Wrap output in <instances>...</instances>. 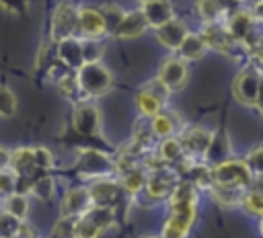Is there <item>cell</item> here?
Masks as SVG:
<instances>
[{"label": "cell", "mask_w": 263, "mask_h": 238, "mask_svg": "<svg viewBox=\"0 0 263 238\" xmlns=\"http://www.w3.org/2000/svg\"><path fill=\"white\" fill-rule=\"evenodd\" d=\"M201 39H203L205 47H214L216 51L228 53V55L232 53V47L236 45V43L230 39V35L226 33V29L220 27L218 23H205V29H203V33H201Z\"/></svg>", "instance_id": "ac0fdd59"}, {"label": "cell", "mask_w": 263, "mask_h": 238, "mask_svg": "<svg viewBox=\"0 0 263 238\" xmlns=\"http://www.w3.org/2000/svg\"><path fill=\"white\" fill-rule=\"evenodd\" d=\"M255 107L263 113V76H261V82H259V90H257V98H255Z\"/></svg>", "instance_id": "f6af8a7d"}, {"label": "cell", "mask_w": 263, "mask_h": 238, "mask_svg": "<svg viewBox=\"0 0 263 238\" xmlns=\"http://www.w3.org/2000/svg\"><path fill=\"white\" fill-rule=\"evenodd\" d=\"M72 129L82 137H101V111L90 101L74 103L72 111Z\"/></svg>", "instance_id": "5b68a950"}, {"label": "cell", "mask_w": 263, "mask_h": 238, "mask_svg": "<svg viewBox=\"0 0 263 238\" xmlns=\"http://www.w3.org/2000/svg\"><path fill=\"white\" fill-rule=\"evenodd\" d=\"M76 35V6L68 0L60 2L51 14V39L55 43Z\"/></svg>", "instance_id": "ba28073f"}, {"label": "cell", "mask_w": 263, "mask_h": 238, "mask_svg": "<svg viewBox=\"0 0 263 238\" xmlns=\"http://www.w3.org/2000/svg\"><path fill=\"white\" fill-rule=\"evenodd\" d=\"M259 45H261V47H263V35H261V41H259Z\"/></svg>", "instance_id": "f907efd6"}, {"label": "cell", "mask_w": 263, "mask_h": 238, "mask_svg": "<svg viewBox=\"0 0 263 238\" xmlns=\"http://www.w3.org/2000/svg\"><path fill=\"white\" fill-rule=\"evenodd\" d=\"M245 164H247L251 176H261L263 174V146H257L255 150H251Z\"/></svg>", "instance_id": "f35d334b"}, {"label": "cell", "mask_w": 263, "mask_h": 238, "mask_svg": "<svg viewBox=\"0 0 263 238\" xmlns=\"http://www.w3.org/2000/svg\"><path fill=\"white\" fill-rule=\"evenodd\" d=\"M247 189H230V187H220V185H212L210 187V193L212 197L224 205V207H234V205H240V199H242V193Z\"/></svg>", "instance_id": "484cf974"}, {"label": "cell", "mask_w": 263, "mask_h": 238, "mask_svg": "<svg viewBox=\"0 0 263 238\" xmlns=\"http://www.w3.org/2000/svg\"><path fill=\"white\" fill-rule=\"evenodd\" d=\"M255 25H257V21H255V16H253L251 10H238V12H234V14L228 18V25H226L224 29H226V33L230 35V39H232L236 45H240V43L247 39V35L255 29Z\"/></svg>", "instance_id": "9a60e30c"}, {"label": "cell", "mask_w": 263, "mask_h": 238, "mask_svg": "<svg viewBox=\"0 0 263 238\" xmlns=\"http://www.w3.org/2000/svg\"><path fill=\"white\" fill-rule=\"evenodd\" d=\"M251 172L245 164V160L238 158H226L212 166V181L220 187L230 189H247L251 185Z\"/></svg>", "instance_id": "277c9868"}, {"label": "cell", "mask_w": 263, "mask_h": 238, "mask_svg": "<svg viewBox=\"0 0 263 238\" xmlns=\"http://www.w3.org/2000/svg\"><path fill=\"white\" fill-rule=\"evenodd\" d=\"M150 129L154 133V137H160V140L175 135V131L179 129V119H177L175 109L160 111L158 115H154L150 121Z\"/></svg>", "instance_id": "44dd1931"}, {"label": "cell", "mask_w": 263, "mask_h": 238, "mask_svg": "<svg viewBox=\"0 0 263 238\" xmlns=\"http://www.w3.org/2000/svg\"><path fill=\"white\" fill-rule=\"evenodd\" d=\"M6 168H10V150L0 146V170H6Z\"/></svg>", "instance_id": "ee69618b"}, {"label": "cell", "mask_w": 263, "mask_h": 238, "mask_svg": "<svg viewBox=\"0 0 263 238\" xmlns=\"http://www.w3.org/2000/svg\"><path fill=\"white\" fill-rule=\"evenodd\" d=\"M146 29H148V25L140 10H125V14H123L121 23L117 25V29L113 31V35H117L121 39H134V37H140Z\"/></svg>", "instance_id": "d6986e66"}, {"label": "cell", "mask_w": 263, "mask_h": 238, "mask_svg": "<svg viewBox=\"0 0 263 238\" xmlns=\"http://www.w3.org/2000/svg\"><path fill=\"white\" fill-rule=\"evenodd\" d=\"M259 230H261V234H263V215H261V224H259Z\"/></svg>", "instance_id": "7dc6e473"}, {"label": "cell", "mask_w": 263, "mask_h": 238, "mask_svg": "<svg viewBox=\"0 0 263 238\" xmlns=\"http://www.w3.org/2000/svg\"><path fill=\"white\" fill-rule=\"evenodd\" d=\"M187 181L199 191V189H208L210 191V187L214 185V181H212V166L208 164V162H191L189 166H187Z\"/></svg>", "instance_id": "603a6c76"}, {"label": "cell", "mask_w": 263, "mask_h": 238, "mask_svg": "<svg viewBox=\"0 0 263 238\" xmlns=\"http://www.w3.org/2000/svg\"><path fill=\"white\" fill-rule=\"evenodd\" d=\"M251 12H253V16H255V21H259V23H263V0H259V2L255 4V8H253Z\"/></svg>", "instance_id": "bcb514c9"}, {"label": "cell", "mask_w": 263, "mask_h": 238, "mask_svg": "<svg viewBox=\"0 0 263 238\" xmlns=\"http://www.w3.org/2000/svg\"><path fill=\"white\" fill-rule=\"evenodd\" d=\"M58 90L64 98H72L74 103H78L80 98L76 94H82L80 88H78V82H76V74L74 72H66L58 78Z\"/></svg>", "instance_id": "f546056e"}, {"label": "cell", "mask_w": 263, "mask_h": 238, "mask_svg": "<svg viewBox=\"0 0 263 238\" xmlns=\"http://www.w3.org/2000/svg\"><path fill=\"white\" fill-rule=\"evenodd\" d=\"M205 43L201 39V35H195V33H187L185 39L181 41V45L175 49L177 51V57L183 60V62H191V60H197L205 53Z\"/></svg>", "instance_id": "7402d4cb"}, {"label": "cell", "mask_w": 263, "mask_h": 238, "mask_svg": "<svg viewBox=\"0 0 263 238\" xmlns=\"http://www.w3.org/2000/svg\"><path fill=\"white\" fill-rule=\"evenodd\" d=\"M74 217H60V222L53 226V238H74Z\"/></svg>", "instance_id": "7bdbcfd3"}, {"label": "cell", "mask_w": 263, "mask_h": 238, "mask_svg": "<svg viewBox=\"0 0 263 238\" xmlns=\"http://www.w3.org/2000/svg\"><path fill=\"white\" fill-rule=\"evenodd\" d=\"M142 238H162V236H142Z\"/></svg>", "instance_id": "c3c4849f"}, {"label": "cell", "mask_w": 263, "mask_h": 238, "mask_svg": "<svg viewBox=\"0 0 263 238\" xmlns=\"http://www.w3.org/2000/svg\"><path fill=\"white\" fill-rule=\"evenodd\" d=\"M228 152H230V144H228L226 135L224 133H212V142H210V148H208L203 160L218 164V162L228 158Z\"/></svg>", "instance_id": "d4e9b609"}, {"label": "cell", "mask_w": 263, "mask_h": 238, "mask_svg": "<svg viewBox=\"0 0 263 238\" xmlns=\"http://www.w3.org/2000/svg\"><path fill=\"white\" fill-rule=\"evenodd\" d=\"M33 156H35V166H37V170L45 172V170H49V168L53 166V156H51V152H49L45 146H35V148H33Z\"/></svg>", "instance_id": "ab89813d"}, {"label": "cell", "mask_w": 263, "mask_h": 238, "mask_svg": "<svg viewBox=\"0 0 263 238\" xmlns=\"http://www.w3.org/2000/svg\"><path fill=\"white\" fill-rule=\"evenodd\" d=\"M86 189H88V195H90L92 205H103V207H111V209H115V205L119 203L121 193H123L119 181H113L111 176L97 179Z\"/></svg>", "instance_id": "7c38bea8"}, {"label": "cell", "mask_w": 263, "mask_h": 238, "mask_svg": "<svg viewBox=\"0 0 263 238\" xmlns=\"http://www.w3.org/2000/svg\"><path fill=\"white\" fill-rule=\"evenodd\" d=\"M166 94H168V90L158 80H152L142 90H138L136 107L142 113V117L144 119H152L154 115H158L162 111V105L166 103Z\"/></svg>", "instance_id": "9c48e42d"}, {"label": "cell", "mask_w": 263, "mask_h": 238, "mask_svg": "<svg viewBox=\"0 0 263 238\" xmlns=\"http://www.w3.org/2000/svg\"><path fill=\"white\" fill-rule=\"evenodd\" d=\"M119 185L123 189V193L127 195H138L144 191V183H146V170L142 166H134L129 170H125L123 174H119Z\"/></svg>", "instance_id": "cb8c5ba5"}, {"label": "cell", "mask_w": 263, "mask_h": 238, "mask_svg": "<svg viewBox=\"0 0 263 238\" xmlns=\"http://www.w3.org/2000/svg\"><path fill=\"white\" fill-rule=\"evenodd\" d=\"M152 142H154V133H152V129H150V123H148L146 119H140V121L136 123L134 135H132V144H134L138 150L146 152V150L152 146Z\"/></svg>", "instance_id": "f1b7e54d"}, {"label": "cell", "mask_w": 263, "mask_h": 238, "mask_svg": "<svg viewBox=\"0 0 263 238\" xmlns=\"http://www.w3.org/2000/svg\"><path fill=\"white\" fill-rule=\"evenodd\" d=\"M103 234V230L99 226H95L86 215H80L74 220V238H99Z\"/></svg>", "instance_id": "836d02e7"}, {"label": "cell", "mask_w": 263, "mask_h": 238, "mask_svg": "<svg viewBox=\"0 0 263 238\" xmlns=\"http://www.w3.org/2000/svg\"><path fill=\"white\" fill-rule=\"evenodd\" d=\"M240 207L245 211H249L251 215H263V193L261 191H255V189H247L242 193V199H240Z\"/></svg>", "instance_id": "1f68e13d"}, {"label": "cell", "mask_w": 263, "mask_h": 238, "mask_svg": "<svg viewBox=\"0 0 263 238\" xmlns=\"http://www.w3.org/2000/svg\"><path fill=\"white\" fill-rule=\"evenodd\" d=\"M179 185V176L177 172L168 170L166 166L156 168V170H148L146 172V183H144V193L150 199H168V195L175 191V187Z\"/></svg>", "instance_id": "30bf717a"}, {"label": "cell", "mask_w": 263, "mask_h": 238, "mask_svg": "<svg viewBox=\"0 0 263 238\" xmlns=\"http://www.w3.org/2000/svg\"><path fill=\"white\" fill-rule=\"evenodd\" d=\"M31 6V0H0V8H4L10 14H27Z\"/></svg>", "instance_id": "b9f144b4"}, {"label": "cell", "mask_w": 263, "mask_h": 238, "mask_svg": "<svg viewBox=\"0 0 263 238\" xmlns=\"http://www.w3.org/2000/svg\"><path fill=\"white\" fill-rule=\"evenodd\" d=\"M179 142L185 156H189L193 162H199V160L203 162V156L212 142V131L205 127H191L189 131H185V135Z\"/></svg>", "instance_id": "4fadbf2b"}, {"label": "cell", "mask_w": 263, "mask_h": 238, "mask_svg": "<svg viewBox=\"0 0 263 238\" xmlns=\"http://www.w3.org/2000/svg\"><path fill=\"white\" fill-rule=\"evenodd\" d=\"M29 193H33L35 197H39V199H43V201L51 199V197H53V181H51V176H47L45 172H43V174H37V176L31 181Z\"/></svg>", "instance_id": "d6a6232c"}, {"label": "cell", "mask_w": 263, "mask_h": 238, "mask_svg": "<svg viewBox=\"0 0 263 238\" xmlns=\"http://www.w3.org/2000/svg\"><path fill=\"white\" fill-rule=\"evenodd\" d=\"M2 209L6 213H10L12 217H16L18 222H23L27 217V211H29V201H27V195H21V193H12L8 197H4V205Z\"/></svg>", "instance_id": "4316f807"}, {"label": "cell", "mask_w": 263, "mask_h": 238, "mask_svg": "<svg viewBox=\"0 0 263 238\" xmlns=\"http://www.w3.org/2000/svg\"><path fill=\"white\" fill-rule=\"evenodd\" d=\"M144 21L148 27L152 29H158L162 27L164 23H168L171 18H175V12H173V6L168 0H160V2H144L142 8H140Z\"/></svg>", "instance_id": "2e32d148"}, {"label": "cell", "mask_w": 263, "mask_h": 238, "mask_svg": "<svg viewBox=\"0 0 263 238\" xmlns=\"http://www.w3.org/2000/svg\"><path fill=\"white\" fill-rule=\"evenodd\" d=\"M101 10H103L105 23H107V33H113V31L117 29V25L121 23V18H123L125 10H123L121 6H117V4H107V6H105V8H101Z\"/></svg>", "instance_id": "8d00e7d4"}, {"label": "cell", "mask_w": 263, "mask_h": 238, "mask_svg": "<svg viewBox=\"0 0 263 238\" xmlns=\"http://www.w3.org/2000/svg\"><path fill=\"white\" fill-rule=\"evenodd\" d=\"M144 2H160V0H142V4H144Z\"/></svg>", "instance_id": "681fc988"}, {"label": "cell", "mask_w": 263, "mask_h": 238, "mask_svg": "<svg viewBox=\"0 0 263 238\" xmlns=\"http://www.w3.org/2000/svg\"><path fill=\"white\" fill-rule=\"evenodd\" d=\"M187 33H189V31H187V27H185L183 21L171 18L168 23H164L162 27L156 29V39H158V43H160L162 47L175 51V49L181 45V41L185 39Z\"/></svg>", "instance_id": "e0dca14e"}, {"label": "cell", "mask_w": 263, "mask_h": 238, "mask_svg": "<svg viewBox=\"0 0 263 238\" xmlns=\"http://www.w3.org/2000/svg\"><path fill=\"white\" fill-rule=\"evenodd\" d=\"M80 49H82V60L86 62H101L103 55V45L99 39H80Z\"/></svg>", "instance_id": "d590c367"}, {"label": "cell", "mask_w": 263, "mask_h": 238, "mask_svg": "<svg viewBox=\"0 0 263 238\" xmlns=\"http://www.w3.org/2000/svg\"><path fill=\"white\" fill-rule=\"evenodd\" d=\"M261 70L255 66V64H249L247 68H242L234 80V86H232V92H234V98L240 103V105H247V107H255V98H257V90H259V82H261Z\"/></svg>", "instance_id": "52a82bcc"}, {"label": "cell", "mask_w": 263, "mask_h": 238, "mask_svg": "<svg viewBox=\"0 0 263 238\" xmlns=\"http://www.w3.org/2000/svg\"><path fill=\"white\" fill-rule=\"evenodd\" d=\"M76 33L82 35V39H101L103 35H107L103 10L97 6L76 8Z\"/></svg>", "instance_id": "8992f818"}, {"label": "cell", "mask_w": 263, "mask_h": 238, "mask_svg": "<svg viewBox=\"0 0 263 238\" xmlns=\"http://www.w3.org/2000/svg\"><path fill=\"white\" fill-rule=\"evenodd\" d=\"M181 156H183V148H181V142H179L177 137L171 135V137L160 140V144H158V158H160L164 164L177 162Z\"/></svg>", "instance_id": "83f0119b"}, {"label": "cell", "mask_w": 263, "mask_h": 238, "mask_svg": "<svg viewBox=\"0 0 263 238\" xmlns=\"http://www.w3.org/2000/svg\"><path fill=\"white\" fill-rule=\"evenodd\" d=\"M197 189L189 181H179L168 195V217L162 224V238H187L197 217Z\"/></svg>", "instance_id": "6da1fadb"}, {"label": "cell", "mask_w": 263, "mask_h": 238, "mask_svg": "<svg viewBox=\"0 0 263 238\" xmlns=\"http://www.w3.org/2000/svg\"><path fill=\"white\" fill-rule=\"evenodd\" d=\"M21 222L0 207V238H14Z\"/></svg>", "instance_id": "74e56055"}, {"label": "cell", "mask_w": 263, "mask_h": 238, "mask_svg": "<svg viewBox=\"0 0 263 238\" xmlns=\"http://www.w3.org/2000/svg\"><path fill=\"white\" fill-rule=\"evenodd\" d=\"M76 172L84 179H107L115 174V160L99 148H82L76 160Z\"/></svg>", "instance_id": "3957f363"}, {"label": "cell", "mask_w": 263, "mask_h": 238, "mask_svg": "<svg viewBox=\"0 0 263 238\" xmlns=\"http://www.w3.org/2000/svg\"><path fill=\"white\" fill-rule=\"evenodd\" d=\"M14 111H16L14 92L6 84H0V117H12Z\"/></svg>", "instance_id": "e575fe53"}, {"label": "cell", "mask_w": 263, "mask_h": 238, "mask_svg": "<svg viewBox=\"0 0 263 238\" xmlns=\"http://www.w3.org/2000/svg\"><path fill=\"white\" fill-rule=\"evenodd\" d=\"M74 74H76L78 88L86 98L103 96L113 88V76L101 62H86Z\"/></svg>", "instance_id": "7a4b0ae2"}, {"label": "cell", "mask_w": 263, "mask_h": 238, "mask_svg": "<svg viewBox=\"0 0 263 238\" xmlns=\"http://www.w3.org/2000/svg\"><path fill=\"white\" fill-rule=\"evenodd\" d=\"M92 207L90 195L86 187H72L64 193L60 209H62V217H80L84 211H88Z\"/></svg>", "instance_id": "5bb4252c"}, {"label": "cell", "mask_w": 263, "mask_h": 238, "mask_svg": "<svg viewBox=\"0 0 263 238\" xmlns=\"http://www.w3.org/2000/svg\"><path fill=\"white\" fill-rule=\"evenodd\" d=\"M16 191V174L6 168V170H0V197H8Z\"/></svg>", "instance_id": "60d3db41"}, {"label": "cell", "mask_w": 263, "mask_h": 238, "mask_svg": "<svg viewBox=\"0 0 263 238\" xmlns=\"http://www.w3.org/2000/svg\"><path fill=\"white\" fill-rule=\"evenodd\" d=\"M187 78H189L187 64L183 60H179V57H166V60H162V64L158 68V76H156V80L168 92L181 90L187 84Z\"/></svg>", "instance_id": "8fae6325"}, {"label": "cell", "mask_w": 263, "mask_h": 238, "mask_svg": "<svg viewBox=\"0 0 263 238\" xmlns=\"http://www.w3.org/2000/svg\"><path fill=\"white\" fill-rule=\"evenodd\" d=\"M58 62L66 66V70H78L84 60H82V49H80V39H66V41H60L58 43Z\"/></svg>", "instance_id": "ffe728a7"}, {"label": "cell", "mask_w": 263, "mask_h": 238, "mask_svg": "<svg viewBox=\"0 0 263 238\" xmlns=\"http://www.w3.org/2000/svg\"><path fill=\"white\" fill-rule=\"evenodd\" d=\"M195 10L205 23H218L222 16V4L218 0H195Z\"/></svg>", "instance_id": "4dcf8cb0"}]
</instances>
